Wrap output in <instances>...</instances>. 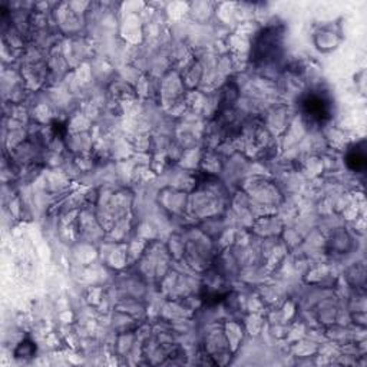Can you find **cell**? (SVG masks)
<instances>
[{"label":"cell","mask_w":367,"mask_h":367,"mask_svg":"<svg viewBox=\"0 0 367 367\" xmlns=\"http://www.w3.org/2000/svg\"><path fill=\"white\" fill-rule=\"evenodd\" d=\"M302 109L304 117L316 125H325L332 118V101L320 92H310L302 101Z\"/></svg>","instance_id":"6da1fadb"},{"label":"cell","mask_w":367,"mask_h":367,"mask_svg":"<svg viewBox=\"0 0 367 367\" xmlns=\"http://www.w3.org/2000/svg\"><path fill=\"white\" fill-rule=\"evenodd\" d=\"M280 46V33L279 29H267L260 35L257 43L254 46V54L257 59H270V56L275 55V51Z\"/></svg>","instance_id":"7a4b0ae2"},{"label":"cell","mask_w":367,"mask_h":367,"mask_svg":"<svg viewBox=\"0 0 367 367\" xmlns=\"http://www.w3.org/2000/svg\"><path fill=\"white\" fill-rule=\"evenodd\" d=\"M348 167L354 172H363L366 170V152L364 148H353L346 156Z\"/></svg>","instance_id":"3957f363"}]
</instances>
